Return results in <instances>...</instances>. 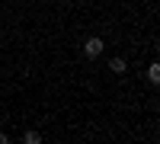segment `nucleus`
<instances>
[{"mask_svg": "<svg viewBox=\"0 0 160 144\" xmlns=\"http://www.w3.org/2000/svg\"><path fill=\"white\" fill-rule=\"evenodd\" d=\"M83 55H87V58L102 55V38H87V42H83Z\"/></svg>", "mask_w": 160, "mask_h": 144, "instance_id": "1", "label": "nucleus"}, {"mask_svg": "<svg viewBox=\"0 0 160 144\" xmlns=\"http://www.w3.org/2000/svg\"><path fill=\"white\" fill-rule=\"evenodd\" d=\"M0 144H10V135H3V132H0Z\"/></svg>", "mask_w": 160, "mask_h": 144, "instance_id": "5", "label": "nucleus"}, {"mask_svg": "<svg viewBox=\"0 0 160 144\" xmlns=\"http://www.w3.org/2000/svg\"><path fill=\"white\" fill-rule=\"evenodd\" d=\"M109 71H112V74H122V71H125V61H122V58H109Z\"/></svg>", "mask_w": 160, "mask_h": 144, "instance_id": "2", "label": "nucleus"}, {"mask_svg": "<svg viewBox=\"0 0 160 144\" xmlns=\"http://www.w3.org/2000/svg\"><path fill=\"white\" fill-rule=\"evenodd\" d=\"M22 141H26V144H42V135H38V132H26Z\"/></svg>", "mask_w": 160, "mask_h": 144, "instance_id": "3", "label": "nucleus"}, {"mask_svg": "<svg viewBox=\"0 0 160 144\" xmlns=\"http://www.w3.org/2000/svg\"><path fill=\"white\" fill-rule=\"evenodd\" d=\"M148 77H151V80H154V83L160 80V67H157V64H151V71H148Z\"/></svg>", "mask_w": 160, "mask_h": 144, "instance_id": "4", "label": "nucleus"}]
</instances>
